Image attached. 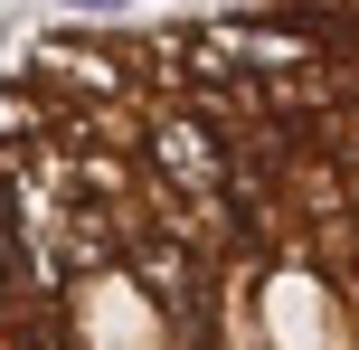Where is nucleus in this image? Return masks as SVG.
<instances>
[{
	"mask_svg": "<svg viewBox=\"0 0 359 350\" xmlns=\"http://www.w3.org/2000/svg\"><path fill=\"white\" fill-rule=\"evenodd\" d=\"M48 10H67V19H133V0H48Z\"/></svg>",
	"mask_w": 359,
	"mask_h": 350,
	"instance_id": "1",
	"label": "nucleus"
}]
</instances>
